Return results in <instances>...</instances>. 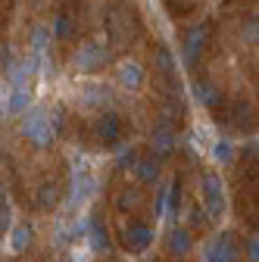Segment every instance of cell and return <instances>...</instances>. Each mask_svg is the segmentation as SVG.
I'll use <instances>...</instances> for the list:
<instances>
[{
	"mask_svg": "<svg viewBox=\"0 0 259 262\" xmlns=\"http://www.w3.org/2000/svg\"><path fill=\"white\" fill-rule=\"evenodd\" d=\"M7 228H10V212H7V209H0V244H4Z\"/></svg>",
	"mask_w": 259,
	"mask_h": 262,
	"instance_id": "obj_26",
	"label": "cell"
},
{
	"mask_svg": "<svg viewBox=\"0 0 259 262\" xmlns=\"http://www.w3.org/2000/svg\"><path fill=\"white\" fill-rule=\"evenodd\" d=\"M135 175L144 181V184H153L156 178H159V159L150 153V156H144V159H135Z\"/></svg>",
	"mask_w": 259,
	"mask_h": 262,
	"instance_id": "obj_10",
	"label": "cell"
},
{
	"mask_svg": "<svg viewBox=\"0 0 259 262\" xmlns=\"http://www.w3.org/2000/svg\"><path fill=\"white\" fill-rule=\"evenodd\" d=\"M190 247H193V241H190V231H184V228H175V231L169 234V250L175 256H187Z\"/></svg>",
	"mask_w": 259,
	"mask_h": 262,
	"instance_id": "obj_15",
	"label": "cell"
},
{
	"mask_svg": "<svg viewBox=\"0 0 259 262\" xmlns=\"http://www.w3.org/2000/svg\"><path fill=\"white\" fill-rule=\"evenodd\" d=\"M28 103H31L28 84H16V88L10 91V97H7V113H10V116H22V113L28 110Z\"/></svg>",
	"mask_w": 259,
	"mask_h": 262,
	"instance_id": "obj_9",
	"label": "cell"
},
{
	"mask_svg": "<svg viewBox=\"0 0 259 262\" xmlns=\"http://www.w3.org/2000/svg\"><path fill=\"white\" fill-rule=\"evenodd\" d=\"M94 187H97V181H94V178H75L72 193H69V206H72V209H75V206H81L88 196L94 193Z\"/></svg>",
	"mask_w": 259,
	"mask_h": 262,
	"instance_id": "obj_12",
	"label": "cell"
},
{
	"mask_svg": "<svg viewBox=\"0 0 259 262\" xmlns=\"http://www.w3.org/2000/svg\"><path fill=\"white\" fill-rule=\"evenodd\" d=\"M50 28L47 25H35V31H31V47H35V53H44L47 44H50Z\"/></svg>",
	"mask_w": 259,
	"mask_h": 262,
	"instance_id": "obj_18",
	"label": "cell"
},
{
	"mask_svg": "<svg viewBox=\"0 0 259 262\" xmlns=\"http://www.w3.org/2000/svg\"><path fill=\"white\" fill-rule=\"evenodd\" d=\"M94 131H97V138H100L103 144H119L122 141V119L116 113H103L100 119H97Z\"/></svg>",
	"mask_w": 259,
	"mask_h": 262,
	"instance_id": "obj_6",
	"label": "cell"
},
{
	"mask_svg": "<svg viewBox=\"0 0 259 262\" xmlns=\"http://www.w3.org/2000/svg\"><path fill=\"white\" fill-rule=\"evenodd\" d=\"M22 135L35 144V147H47L53 141V122H50V113L44 106H35V110H25L22 113Z\"/></svg>",
	"mask_w": 259,
	"mask_h": 262,
	"instance_id": "obj_1",
	"label": "cell"
},
{
	"mask_svg": "<svg viewBox=\"0 0 259 262\" xmlns=\"http://www.w3.org/2000/svg\"><path fill=\"white\" fill-rule=\"evenodd\" d=\"M178 203H181V184L175 181V184L169 187V212H172V215L178 212Z\"/></svg>",
	"mask_w": 259,
	"mask_h": 262,
	"instance_id": "obj_24",
	"label": "cell"
},
{
	"mask_svg": "<svg viewBox=\"0 0 259 262\" xmlns=\"http://www.w3.org/2000/svg\"><path fill=\"white\" fill-rule=\"evenodd\" d=\"M110 88L106 84H88L84 88V94H81V100L88 103V106H103V103H110Z\"/></svg>",
	"mask_w": 259,
	"mask_h": 262,
	"instance_id": "obj_14",
	"label": "cell"
},
{
	"mask_svg": "<svg viewBox=\"0 0 259 262\" xmlns=\"http://www.w3.org/2000/svg\"><path fill=\"white\" fill-rule=\"evenodd\" d=\"M212 156H215V162H231L234 159V144L231 141H215Z\"/></svg>",
	"mask_w": 259,
	"mask_h": 262,
	"instance_id": "obj_22",
	"label": "cell"
},
{
	"mask_svg": "<svg viewBox=\"0 0 259 262\" xmlns=\"http://www.w3.org/2000/svg\"><path fill=\"white\" fill-rule=\"evenodd\" d=\"M0 113H4V106H0Z\"/></svg>",
	"mask_w": 259,
	"mask_h": 262,
	"instance_id": "obj_29",
	"label": "cell"
},
{
	"mask_svg": "<svg viewBox=\"0 0 259 262\" xmlns=\"http://www.w3.org/2000/svg\"><path fill=\"white\" fill-rule=\"evenodd\" d=\"M244 38H247V41H256V25H247V28H244Z\"/></svg>",
	"mask_w": 259,
	"mask_h": 262,
	"instance_id": "obj_28",
	"label": "cell"
},
{
	"mask_svg": "<svg viewBox=\"0 0 259 262\" xmlns=\"http://www.w3.org/2000/svg\"><path fill=\"white\" fill-rule=\"evenodd\" d=\"M203 196H206V215H219L222 212V181H219V175H212V172H206L203 175Z\"/></svg>",
	"mask_w": 259,
	"mask_h": 262,
	"instance_id": "obj_7",
	"label": "cell"
},
{
	"mask_svg": "<svg viewBox=\"0 0 259 262\" xmlns=\"http://www.w3.org/2000/svg\"><path fill=\"white\" fill-rule=\"evenodd\" d=\"M106 62H110V50L100 41H84L72 56V66L78 72H97V69H103Z\"/></svg>",
	"mask_w": 259,
	"mask_h": 262,
	"instance_id": "obj_2",
	"label": "cell"
},
{
	"mask_svg": "<svg viewBox=\"0 0 259 262\" xmlns=\"http://www.w3.org/2000/svg\"><path fill=\"white\" fill-rule=\"evenodd\" d=\"M150 150H153V156H156V159H163V156H169V153L175 150V128H172V122L159 119V125L153 128Z\"/></svg>",
	"mask_w": 259,
	"mask_h": 262,
	"instance_id": "obj_5",
	"label": "cell"
},
{
	"mask_svg": "<svg viewBox=\"0 0 259 262\" xmlns=\"http://www.w3.org/2000/svg\"><path fill=\"white\" fill-rule=\"evenodd\" d=\"M247 256H250L253 262H259V241H256V234L247 237Z\"/></svg>",
	"mask_w": 259,
	"mask_h": 262,
	"instance_id": "obj_25",
	"label": "cell"
},
{
	"mask_svg": "<svg viewBox=\"0 0 259 262\" xmlns=\"http://www.w3.org/2000/svg\"><path fill=\"white\" fill-rule=\"evenodd\" d=\"M31 244V228L28 225H13V231H10V250L13 253H25Z\"/></svg>",
	"mask_w": 259,
	"mask_h": 262,
	"instance_id": "obj_16",
	"label": "cell"
},
{
	"mask_svg": "<svg viewBox=\"0 0 259 262\" xmlns=\"http://www.w3.org/2000/svg\"><path fill=\"white\" fill-rule=\"evenodd\" d=\"M56 200H59V196H56V187H53V184H44V187H41V193H38V203H41L44 209H53V206H56Z\"/></svg>",
	"mask_w": 259,
	"mask_h": 262,
	"instance_id": "obj_23",
	"label": "cell"
},
{
	"mask_svg": "<svg viewBox=\"0 0 259 262\" xmlns=\"http://www.w3.org/2000/svg\"><path fill=\"white\" fill-rule=\"evenodd\" d=\"M84 231H88V237H91V247H94L97 253H106V250H110V237H106V228H103L100 222H94V219H91Z\"/></svg>",
	"mask_w": 259,
	"mask_h": 262,
	"instance_id": "obj_13",
	"label": "cell"
},
{
	"mask_svg": "<svg viewBox=\"0 0 259 262\" xmlns=\"http://www.w3.org/2000/svg\"><path fill=\"white\" fill-rule=\"evenodd\" d=\"M50 35L59 38V41H66V38L72 35V19H69V16H56V22H53V28H50Z\"/></svg>",
	"mask_w": 259,
	"mask_h": 262,
	"instance_id": "obj_20",
	"label": "cell"
},
{
	"mask_svg": "<svg viewBox=\"0 0 259 262\" xmlns=\"http://www.w3.org/2000/svg\"><path fill=\"white\" fill-rule=\"evenodd\" d=\"M197 100H200L203 106H219V103H222V94H219L212 84H203V81H200V84H197Z\"/></svg>",
	"mask_w": 259,
	"mask_h": 262,
	"instance_id": "obj_17",
	"label": "cell"
},
{
	"mask_svg": "<svg viewBox=\"0 0 259 262\" xmlns=\"http://www.w3.org/2000/svg\"><path fill=\"white\" fill-rule=\"evenodd\" d=\"M203 44H206V28L203 25H197L187 35V44H184V59L187 62H197V56H200V50H203Z\"/></svg>",
	"mask_w": 259,
	"mask_h": 262,
	"instance_id": "obj_11",
	"label": "cell"
},
{
	"mask_svg": "<svg viewBox=\"0 0 259 262\" xmlns=\"http://www.w3.org/2000/svg\"><path fill=\"white\" fill-rule=\"evenodd\" d=\"M153 241V228L147 222H132V225H125V231H122V244L125 250H132V253H141L147 250Z\"/></svg>",
	"mask_w": 259,
	"mask_h": 262,
	"instance_id": "obj_3",
	"label": "cell"
},
{
	"mask_svg": "<svg viewBox=\"0 0 259 262\" xmlns=\"http://www.w3.org/2000/svg\"><path fill=\"white\" fill-rule=\"evenodd\" d=\"M238 241L234 234H219L209 247H206V262H238Z\"/></svg>",
	"mask_w": 259,
	"mask_h": 262,
	"instance_id": "obj_4",
	"label": "cell"
},
{
	"mask_svg": "<svg viewBox=\"0 0 259 262\" xmlns=\"http://www.w3.org/2000/svg\"><path fill=\"white\" fill-rule=\"evenodd\" d=\"M141 196H144V193H141L138 187H128V190L119 196V209H138V206H141Z\"/></svg>",
	"mask_w": 259,
	"mask_h": 262,
	"instance_id": "obj_21",
	"label": "cell"
},
{
	"mask_svg": "<svg viewBox=\"0 0 259 262\" xmlns=\"http://www.w3.org/2000/svg\"><path fill=\"white\" fill-rule=\"evenodd\" d=\"M135 159H138V156H135L132 147H122V150H119V162H132V166H135Z\"/></svg>",
	"mask_w": 259,
	"mask_h": 262,
	"instance_id": "obj_27",
	"label": "cell"
},
{
	"mask_svg": "<svg viewBox=\"0 0 259 262\" xmlns=\"http://www.w3.org/2000/svg\"><path fill=\"white\" fill-rule=\"evenodd\" d=\"M156 62H159V72L172 78V72H175V59H172V50H169V47H159V50H156Z\"/></svg>",
	"mask_w": 259,
	"mask_h": 262,
	"instance_id": "obj_19",
	"label": "cell"
},
{
	"mask_svg": "<svg viewBox=\"0 0 259 262\" xmlns=\"http://www.w3.org/2000/svg\"><path fill=\"white\" fill-rule=\"evenodd\" d=\"M119 81H122L128 91H138V88L144 84V66L135 62V59L122 62V66H119Z\"/></svg>",
	"mask_w": 259,
	"mask_h": 262,
	"instance_id": "obj_8",
	"label": "cell"
}]
</instances>
